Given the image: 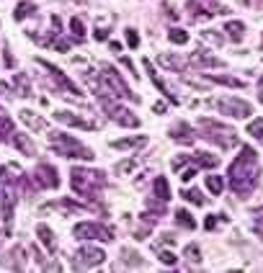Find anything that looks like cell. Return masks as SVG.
<instances>
[{
  "mask_svg": "<svg viewBox=\"0 0 263 273\" xmlns=\"http://www.w3.org/2000/svg\"><path fill=\"white\" fill-rule=\"evenodd\" d=\"M227 175H230V186L232 191L245 198V196H250L258 186V180H260V168H258V152L253 147H242L237 160L230 165V170H227Z\"/></svg>",
  "mask_w": 263,
  "mask_h": 273,
  "instance_id": "6da1fadb",
  "label": "cell"
},
{
  "mask_svg": "<svg viewBox=\"0 0 263 273\" xmlns=\"http://www.w3.org/2000/svg\"><path fill=\"white\" fill-rule=\"evenodd\" d=\"M199 129L204 132L201 137H204L206 142L219 144L222 150H230V147H235V144H237V132L230 129V126H224V124H219V121L201 119V121H199Z\"/></svg>",
  "mask_w": 263,
  "mask_h": 273,
  "instance_id": "7a4b0ae2",
  "label": "cell"
},
{
  "mask_svg": "<svg viewBox=\"0 0 263 273\" xmlns=\"http://www.w3.org/2000/svg\"><path fill=\"white\" fill-rule=\"evenodd\" d=\"M73 188L75 193H83L88 198H96L98 188L106 186V178H103V173L98 170H83V168H73Z\"/></svg>",
  "mask_w": 263,
  "mask_h": 273,
  "instance_id": "3957f363",
  "label": "cell"
},
{
  "mask_svg": "<svg viewBox=\"0 0 263 273\" xmlns=\"http://www.w3.org/2000/svg\"><path fill=\"white\" fill-rule=\"evenodd\" d=\"M49 139H52V147H55V152H60V155H65V157H78V160H93V157H96V155H93V150L83 147V144H80L78 139L67 137V134H57V132H52V134H49Z\"/></svg>",
  "mask_w": 263,
  "mask_h": 273,
  "instance_id": "277c9868",
  "label": "cell"
},
{
  "mask_svg": "<svg viewBox=\"0 0 263 273\" xmlns=\"http://www.w3.org/2000/svg\"><path fill=\"white\" fill-rule=\"evenodd\" d=\"M75 237L78 240H103V242H109V240H114V232L109 227H103V224L83 222V224L75 227Z\"/></svg>",
  "mask_w": 263,
  "mask_h": 273,
  "instance_id": "5b68a950",
  "label": "cell"
},
{
  "mask_svg": "<svg viewBox=\"0 0 263 273\" xmlns=\"http://www.w3.org/2000/svg\"><path fill=\"white\" fill-rule=\"evenodd\" d=\"M103 260H106V252H103V250L83 245L78 250V260L73 263V268H93V265H101Z\"/></svg>",
  "mask_w": 263,
  "mask_h": 273,
  "instance_id": "8992f818",
  "label": "cell"
},
{
  "mask_svg": "<svg viewBox=\"0 0 263 273\" xmlns=\"http://www.w3.org/2000/svg\"><path fill=\"white\" fill-rule=\"evenodd\" d=\"M217 106H219V111L230 114V116H235V119H248V116L253 114L250 103H245V101H237V98H224V101H219Z\"/></svg>",
  "mask_w": 263,
  "mask_h": 273,
  "instance_id": "52a82bcc",
  "label": "cell"
},
{
  "mask_svg": "<svg viewBox=\"0 0 263 273\" xmlns=\"http://www.w3.org/2000/svg\"><path fill=\"white\" fill-rule=\"evenodd\" d=\"M37 183L42 188H57L60 186V175L52 165H39L37 168Z\"/></svg>",
  "mask_w": 263,
  "mask_h": 273,
  "instance_id": "ba28073f",
  "label": "cell"
},
{
  "mask_svg": "<svg viewBox=\"0 0 263 273\" xmlns=\"http://www.w3.org/2000/svg\"><path fill=\"white\" fill-rule=\"evenodd\" d=\"M55 119L62 121V124H70V126H78V129H96L93 121H85V119H80V116H75V114H70V111H57Z\"/></svg>",
  "mask_w": 263,
  "mask_h": 273,
  "instance_id": "9c48e42d",
  "label": "cell"
},
{
  "mask_svg": "<svg viewBox=\"0 0 263 273\" xmlns=\"http://www.w3.org/2000/svg\"><path fill=\"white\" fill-rule=\"evenodd\" d=\"M3 222L6 224H11V219H13V206H16V193H13V188L8 186L6 191H3Z\"/></svg>",
  "mask_w": 263,
  "mask_h": 273,
  "instance_id": "30bf717a",
  "label": "cell"
},
{
  "mask_svg": "<svg viewBox=\"0 0 263 273\" xmlns=\"http://www.w3.org/2000/svg\"><path fill=\"white\" fill-rule=\"evenodd\" d=\"M170 137H173L175 142H186V144L194 142V132H191L188 124H175L173 129H170Z\"/></svg>",
  "mask_w": 263,
  "mask_h": 273,
  "instance_id": "8fae6325",
  "label": "cell"
},
{
  "mask_svg": "<svg viewBox=\"0 0 263 273\" xmlns=\"http://www.w3.org/2000/svg\"><path fill=\"white\" fill-rule=\"evenodd\" d=\"M191 65H199V67H222V60L217 57H209V54H204L201 49L191 54Z\"/></svg>",
  "mask_w": 263,
  "mask_h": 273,
  "instance_id": "7c38bea8",
  "label": "cell"
},
{
  "mask_svg": "<svg viewBox=\"0 0 263 273\" xmlns=\"http://www.w3.org/2000/svg\"><path fill=\"white\" fill-rule=\"evenodd\" d=\"M224 31H227V39L230 42H242L245 39V24H240V21H227Z\"/></svg>",
  "mask_w": 263,
  "mask_h": 273,
  "instance_id": "4fadbf2b",
  "label": "cell"
},
{
  "mask_svg": "<svg viewBox=\"0 0 263 273\" xmlns=\"http://www.w3.org/2000/svg\"><path fill=\"white\" fill-rule=\"evenodd\" d=\"M21 121H24V124H29L31 129H37V132L47 129V121H44L42 116H37L34 111H29V108H26V111H21Z\"/></svg>",
  "mask_w": 263,
  "mask_h": 273,
  "instance_id": "5bb4252c",
  "label": "cell"
},
{
  "mask_svg": "<svg viewBox=\"0 0 263 273\" xmlns=\"http://www.w3.org/2000/svg\"><path fill=\"white\" fill-rule=\"evenodd\" d=\"M188 160H194L196 165H201V168H217L219 165V157H214V155H206V152H194Z\"/></svg>",
  "mask_w": 263,
  "mask_h": 273,
  "instance_id": "9a60e30c",
  "label": "cell"
},
{
  "mask_svg": "<svg viewBox=\"0 0 263 273\" xmlns=\"http://www.w3.org/2000/svg\"><path fill=\"white\" fill-rule=\"evenodd\" d=\"M39 237H42V242H44V247H47L49 252H55V250H57L55 234H52V229H49L47 224H39Z\"/></svg>",
  "mask_w": 263,
  "mask_h": 273,
  "instance_id": "2e32d148",
  "label": "cell"
},
{
  "mask_svg": "<svg viewBox=\"0 0 263 273\" xmlns=\"http://www.w3.org/2000/svg\"><path fill=\"white\" fill-rule=\"evenodd\" d=\"M142 142H145V137H127V139L111 142V147L114 150H132V147H137V144H142Z\"/></svg>",
  "mask_w": 263,
  "mask_h": 273,
  "instance_id": "e0dca14e",
  "label": "cell"
},
{
  "mask_svg": "<svg viewBox=\"0 0 263 273\" xmlns=\"http://www.w3.org/2000/svg\"><path fill=\"white\" fill-rule=\"evenodd\" d=\"M121 260H124V265H129V268H142L145 265V260L139 258L134 250H121Z\"/></svg>",
  "mask_w": 263,
  "mask_h": 273,
  "instance_id": "ac0fdd59",
  "label": "cell"
},
{
  "mask_svg": "<svg viewBox=\"0 0 263 273\" xmlns=\"http://www.w3.org/2000/svg\"><path fill=\"white\" fill-rule=\"evenodd\" d=\"M13 144H16V147H19L24 155H34V152H37V150H34V144H31V139H29L26 134H16V137H13Z\"/></svg>",
  "mask_w": 263,
  "mask_h": 273,
  "instance_id": "d6986e66",
  "label": "cell"
},
{
  "mask_svg": "<svg viewBox=\"0 0 263 273\" xmlns=\"http://www.w3.org/2000/svg\"><path fill=\"white\" fill-rule=\"evenodd\" d=\"M155 196L160 198V201H168L170 198V186L165 178H155Z\"/></svg>",
  "mask_w": 263,
  "mask_h": 273,
  "instance_id": "ffe728a7",
  "label": "cell"
},
{
  "mask_svg": "<svg viewBox=\"0 0 263 273\" xmlns=\"http://www.w3.org/2000/svg\"><path fill=\"white\" fill-rule=\"evenodd\" d=\"M34 13H37V6H34V3H19L13 18H16V21H24V18H29V16H34Z\"/></svg>",
  "mask_w": 263,
  "mask_h": 273,
  "instance_id": "44dd1931",
  "label": "cell"
},
{
  "mask_svg": "<svg viewBox=\"0 0 263 273\" xmlns=\"http://www.w3.org/2000/svg\"><path fill=\"white\" fill-rule=\"evenodd\" d=\"M175 222H178L181 227H186V229H194V227H196L194 216H191L186 209H178V211H175Z\"/></svg>",
  "mask_w": 263,
  "mask_h": 273,
  "instance_id": "7402d4cb",
  "label": "cell"
},
{
  "mask_svg": "<svg viewBox=\"0 0 263 273\" xmlns=\"http://www.w3.org/2000/svg\"><path fill=\"white\" fill-rule=\"evenodd\" d=\"M157 62H160L163 67H170V70H183V62L178 60V57H170V54H160V57H157Z\"/></svg>",
  "mask_w": 263,
  "mask_h": 273,
  "instance_id": "603a6c76",
  "label": "cell"
},
{
  "mask_svg": "<svg viewBox=\"0 0 263 273\" xmlns=\"http://www.w3.org/2000/svg\"><path fill=\"white\" fill-rule=\"evenodd\" d=\"M222 186H224V180L219 175H206V188L212 191V196H219L222 193Z\"/></svg>",
  "mask_w": 263,
  "mask_h": 273,
  "instance_id": "cb8c5ba5",
  "label": "cell"
},
{
  "mask_svg": "<svg viewBox=\"0 0 263 273\" xmlns=\"http://www.w3.org/2000/svg\"><path fill=\"white\" fill-rule=\"evenodd\" d=\"M181 196L186 198V201L196 204V206H201V204H204V196H201V191H196V188H188V191L183 188V191H181Z\"/></svg>",
  "mask_w": 263,
  "mask_h": 273,
  "instance_id": "d4e9b609",
  "label": "cell"
},
{
  "mask_svg": "<svg viewBox=\"0 0 263 273\" xmlns=\"http://www.w3.org/2000/svg\"><path fill=\"white\" fill-rule=\"evenodd\" d=\"M168 39H170L173 44H186V42H188V31H183V29H170V31H168Z\"/></svg>",
  "mask_w": 263,
  "mask_h": 273,
  "instance_id": "484cf974",
  "label": "cell"
},
{
  "mask_svg": "<svg viewBox=\"0 0 263 273\" xmlns=\"http://www.w3.org/2000/svg\"><path fill=\"white\" fill-rule=\"evenodd\" d=\"M13 270H19V268H24V250L21 247H13L11 250V263H8Z\"/></svg>",
  "mask_w": 263,
  "mask_h": 273,
  "instance_id": "4316f807",
  "label": "cell"
},
{
  "mask_svg": "<svg viewBox=\"0 0 263 273\" xmlns=\"http://www.w3.org/2000/svg\"><path fill=\"white\" fill-rule=\"evenodd\" d=\"M209 80H212V83H219V85H230V88H242V80H237V78H227V75H212Z\"/></svg>",
  "mask_w": 263,
  "mask_h": 273,
  "instance_id": "83f0119b",
  "label": "cell"
},
{
  "mask_svg": "<svg viewBox=\"0 0 263 273\" xmlns=\"http://www.w3.org/2000/svg\"><path fill=\"white\" fill-rule=\"evenodd\" d=\"M11 132H13V124H11L8 114L0 108V139H6V134H11Z\"/></svg>",
  "mask_w": 263,
  "mask_h": 273,
  "instance_id": "f1b7e54d",
  "label": "cell"
},
{
  "mask_svg": "<svg viewBox=\"0 0 263 273\" xmlns=\"http://www.w3.org/2000/svg\"><path fill=\"white\" fill-rule=\"evenodd\" d=\"M248 134L253 137V139H258L260 144H263V119H255L250 126H248Z\"/></svg>",
  "mask_w": 263,
  "mask_h": 273,
  "instance_id": "f546056e",
  "label": "cell"
},
{
  "mask_svg": "<svg viewBox=\"0 0 263 273\" xmlns=\"http://www.w3.org/2000/svg\"><path fill=\"white\" fill-rule=\"evenodd\" d=\"M16 88L21 90V96H31V88H29V78L26 75H16Z\"/></svg>",
  "mask_w": 263,
  "mask_h": 273,
  "instance_id": "4dcf8cb0",
  "label": "cell"
},
{
  "mask_svg": "<svg viewBox=\"0 0 263 273\" xmlns=\"http://www.w3.org/2000/svg\"><path fill=\"white\" fill-rule=\"evenodd\" d=\"M253 219H255V222H253V229L260 234V237H263V206L253 211Z\"/></svg>",
  "mask_w": 263,
  "mask_h": 273,
  "instance_id": "1f68e13d",
  "label": "cell"
},
{
  "mask_svg": "<svg viewBox=\"0 0 263 273\" xmlns=\"http://www.w3.org/2000/svg\"><path fill=\"white\" fill-rule=\"evenodd\" d=\"M70 26H73V34L78 36V39H83V36H85V24H83V18H80V16L73 18V24H70Z\"/></svg>",
  "mask_w": 263,
  "mask_h": 273,
  "instance_id": "d6a6232c",
  "label": "cell"
},
{
  "mask_svg": "<svg viewBox=\"0 0 263 273\" xmlns=\"http://www.w3.org/2000/svg\"><path fill=\"white\" fill-rule=\"evenodd\" d=\"M186 255H188L191 263H199V260H201V250H199L196 245H188V247H186Z\"/></svg>",
  "mask_w": 263,
  "mask_h": 273,
  "instance_id": "836d02e7",
  "label": "cell"
},
{
  "mask_svg": "<svg viewBox=\"0 0 263 273\" xmlns=\"http://www.w3.org/2000/svg\"><path fill=\"white\" fill-rule=\"evenodd\" d=\"M127 44H129L132 49H137V47H139V36H137V31H134V29H127Z\"/></svg>",
  "mask_w": 263,
  "mask_h": 273,
  "instance_id": "e575fe53",
  "label": "cell"
},
{
  "mask_svg": "<svg viewBox=\"0 0 263 273\" xmlns=\"http://www.w3.org/2000/svg\"><path fill=\"white\" fill-rule=\"evenodd\" d=\"M160 260L165 265H175V255H173V252H168V250H160Z\"/></svg>",
  "mask_w": 263,
  "mask_h": 273,
  "instance_id": "d590c367",
  "label": "cell"
},
{
  "mask_svg": "<svg viewBox=\"0 0 263 273\" xmlns=\"http://www.w3.org/2000/svg\"><path fill=\"white\" fill-rule=\"evenodd\" d=\"M201 36H204V42L209 39V42H212V44H219V42H222V36H217V34H212V31H204Z\"/></svg>",
  "mask_w": 263,
  "mask_h": 273,
  "instance_id": "8d00e7d4",
  "label": "cell"
},
{
  "mask_svg": "<svg viewBox=\"0 0 263 273\" xmlns=\"http://www.w3.org/2000/svg\"><path fill=\"white\" fill-rule=\"evenodd\" d=\"M132 168H134V162H132V160H127V162H119V165H116V170H119V173H129Z\"/></svg>",
  "mask_w": 263,
  "mask_h": 273,
  "instance_id": "74e56055",
  "label": "cell"
},
{
  "mask_svg": "<svg viewBox=\"0 0 263 273\" xmlns=\"http://www.w3.org/2000/svg\"><path fill=\"white\" fill-rule=\"evenodd\" d=\"M196 175V168H186L183 173H181V180H183V183H186V180H191V178H194Z\"/></svg>",
  "mask_w": 263,
  "mask_h": 273,
  "instance_id": "f35d334b",
  "label": "cell"
},
{
  "mask_svg": "<svg viewBox=\"0 0 263 273\" xmlns=\"http://www.w3.org/2000/svg\"><path fill=\"white\" fill-rule=\"evenodd\" d=\"M204 227H206V229H214V227H217V216H209V219L204 222Z\"/></svg>",
  "mask_w": 263,
  "mask_h": 273,
  "instance_id": "ab89813d",
  "label": "cell"
},
{
  "mask_svg": "<svg viewBox=\"0 0 263 273\" xmlns=\"http://www.w3.org/2000/svg\"><path fill=\"white\" fill-rule=\"evenodd\" d=\"M93 36H96L98 42H103V39H106V36H109V31H106V29H101V31H96Z\"/></svg>",
  "mask_w": 263,
  "mask_h": 273,
  "instance_id": "60d3db41",
  "label": "cell"
},
{
  "mask_svg": "<svg viewBox=\"0 0 263 273\" xmlns=\"http://www.w3.org/2000/svg\"><path fill=\"white\" fill-rule=\"evenodd\" d=\"M258 98H260V103H263V78H260V85H258Z\"/></svg>",
  "mask_w": 263,
  "mask_h": 273,
  "instance_id": "b9f144b4",
  "label": "cell"
},
{
  "mask_svg": "<svg viewBox=\"0 0 263 273\" xmlns=\"http://www.w3.org/2000/svg\"><path fill=\"white\" fill-rule=\"evenodd\" d=\"M111 52H121V44L119 42H111Z\"/></svg>",
  "mask_w": 263,
  "mask_h": 273,
  "instance_id": "7bdbcfd3",
  "label": "cell"
},
{
  "mask_svg": "<svg viewBox=\"0 0 263 273\" xmlns=\"http://www.w3.org/2000/svg\"><path fill=\"white\" fill-rule=\"evenodd\" d=\"M0 93H8V85L6 83H0Z\"/></svg>",
  "mask_w": 263,
  "mask_h": 273,
  "instance_id": "ee69618b",
  "label": "cell"
}]
</instances>
